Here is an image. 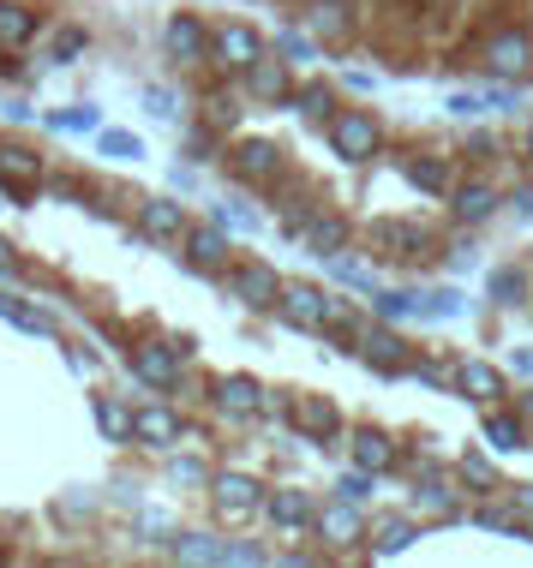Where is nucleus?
<instances>
[{
	"instance_id": "obj_1",
	"label": "nucleus",
	"mask_w": 533,
	"mask_h": 568,
	"mask_svg": "<svg viewBox=\"0 0 533 568\" xmlns=\"http://www.w3.org/2000/svg\"><path fill=\"white\" fill-rule=\"evenodd\" d=\"M462 473H444V467H420V490H414V503H420V515H432V527H450V520H462Z\"/></svg>"
},
{
	"instance_id": "obj_2",
	"label": "nucleus",
	"mask_w": 533,
	"mask_h": 568,
	"mask_svg": "<svg viewBox=\"0 0 533 568\" xmlns=\"http://www.w3.org/2000/svg\"><path fill=\"white\" fill-rule=\"evenodd\" d=\"M330 150H336L342 162H372L378 150H384V126L365 109H348V114L330 120Z\"/></svg>"
},
{
	"instance_id": "obj_3",
	"label": "nucleus",
	"mask_w": 533,
	"mask_h": 568,
	"mask_svg": "<svg viewBox=\"0 0 533 568\" xmlns=\"http://www.w3.org/2000/svg\"><path fill=\"white\" fill-rule=\"evenodd\" d=\"M210 503L228 527H240V520L264 515V485L247 479V473H210Z\"/></svg>"
},
{
	"instance_id": "obj_4",
	"label": "nucleus",
	"mask_w": 533,
	"mask_h": 568,
	"mask_svg": "<svg viewBox=\"0 0 533 568\" xmlns=\"http://www.w3.org/2000/svg\"><path fill=\"white\" fill-rule=\"evenodd\" d=\"M480 54H485V72H492V79H527L533 72V37L527 30H492Z\"/></svg>"
},
{
	"instance_id": "obj_5",
	"label": "nucleus",
	"mask_w": 533,
	"mask_h": 568,
	"mask_svg": "<svg viewBox=\"0 0 533 568\" xmlns=\"http://www.w3.org/2000/svg\"><path fill=\"white\" fill-rule=\"evenodd\" d=\"M330 300L324 287H312V282H282V300H276V312L288 317L294 329H330Z\"/></svg>"
},
{
	"instance_id": "obj_6",
	"label": "nucleus",
	"mask_w": 533,
	"mask_h": 568,
	"mask_svg": "<svg viewBox=\"0 0 533 568\" xmlns=\"http://www.w3.org/2000/svg\"><path fill=\"white\" fill-rule=\"evenodd\" d=\"M264 515H270V527L276 532H288V539H294V532H318V503L306 497V490H264Z\"/></svg>"
},
{
	"instance_id": "obj_7",
	"label": "nucleus",
	"mask_w": 533,
	"mask_h": 568,
	"mask_svg": "<svg viewBox=\"0 0 533 568\" xmlns=\"http://www.w3.org/2000/svg\"><path fill=\"white\" fill-rule=\"evenodd\" d=\"M354 353L372 365V372H384V377H402V372H408V335L384 329V317H378V329H360Z\"/></svg>"
},
{
	"instance_id": "obj_8",
	"label": "nucleus",
	"mask_w": 533,
	"mask_h": 568,
	"mask_svg": "<svg viewBox=\"0 0 533 568\" xmlns=\"http://www.w3.org/2000/svg\"><path fill=\"white\" fill-rule=\"evenodd\" d=\"M288 425H294L300 437L312 443H336L342 437V413L324 402V395H300V402H288Z\"/></svg>"
},
{
	"instance_id": "obj_9",
	"label": "nucleus",
	"mask_w": 533,
	"mask_h": 568,
	"mask_svg": "<svg viewBox=\"0 0 533 568\" xmlns=\"http://www.w3.org/2000/svg\"><path fill=\"white\" fill-rule=\"evenodd\" d=\"M228 287H234V300L252 305V312H276V300H282V275L270 264H240L228 275Z\"/></svg>"
},
{
	"instance_id": "obj_10",
	"label": "nucleus",
	"mask_w": 533,
	"mask_h": 568,
	"mask_svg": "<svg viewBox=\"0 0 533 568\" xmlns=\"http://www.w3.org/2000/svg\"><path fill=\"white\" fill-rule=\"evenodd\" d=\"M455 395H462V402L492 407L497 395H504V372H497V365H485V359H455Z\"/></svg>"
},
{
	"instance_id": "obj_11",
	"label": "nucleus",
	"mask_w": 533,
	"mask_h": 568,
	"mask_svg": "<svg viewBox=\"0 0 533 568\" xmlns=\"http://www.w3.org/2000/svg\"><path fill=\"white\" fill-rule=\"evenodd\" d=\"M132 377L150 383V389H174V383H180V347H169V342L139 347V353H132Z\"/></svg>"
},
{
	"instance_id": "obj_12",
	"label": "nucleus",
	"mask_w": 533,
	"mask_h": 568,
	"mask_svg": "<svg viewBox=\"0 0 533 568\" xmlns=\"http://www.w3.org/2000/svg\"><path fill=\"white\" fill-rule=\"evenodd\" d=\"M264 402H270V389H264L258 377H247V372H234V377L217 383V407L234 413V419H252V413H264Z\"/></svg>"
},
{
	"instance_id": "obj_13",
	"label": "nucleus",
	"mask_w": 533,
	"mask_h": 568,
	"mask_svg": "<svg viewBox=\"0 0 533 568\" xmlns=\"http://www.w3.org/2000/svg\"><path fill=\"white\" fill-rule=\"evenodd\" d=\"M497 204H504V197H497V186H485V180H467V186H455V192H450V210H455V222H462V227L492 222V216H497Z\"/></svg>"
},
{
	"instance_id": "obj_14",
	"label": "nucleus",
	"mask_w": 533,
	"mask_h": 568,
	"mask_svg": "<svg viewBox=\"0 0 533 568\" xmlns=\"http://www.w3.org/2000/svg\"><path fill=\"white\" fill-rule=\"evenodd\" d=\"M360 532H365V515H360V503L336 497V503H324V509H318V539H330V545H354Z\"/></svg>"
},
{
	"instance_id": "obj_15",
	"label": "nucleus",
	"mask_w": 533,
	"mask_h": 568,
	"mask_svg": "<svg viewBox=\"0 0 533 568\" xmlns=\"http://www.w3.org/2000/svg\"><path fill=\"white\" fill-rule=\"evenodd\" d=\"M348 455H354V467H365V473H378V479H384V473L395 467V443L378 432V425H360L354 437H348Z\"/></svg>"
},
{
	"instance_id": "obj_16",
	"label": "nucleus",
	"mask_w": 533,
	"mask_h": 568,
	"mask_svg": "<svg viewBox=\"0 0 533 568\" xmlns=\"http://www.w3.org/2000/svg\"><path fill=\"white\" fill-rule=\"evenodd\" d=\"M139 227H144V240H187V210L174 197H144Z\"/></svg>"
},
{
	"instance_id": "obj_17",
	"label": "nucleus",
	"mask_w": 533,
	"mask_h": 568,
	"mask_svg": "<svg viewBox=\"0 0 533 568\" xmlns=\"http://www.w3.org/2000/svg\"><path fill=\"white\" fill-rule=\"evenodd\" d=\"M288 67L294 60H270V54H258L252 67H247V97H258V102H282L288 97Z\"/></svg>"
},
{
	"instance_id": "obj_18",
	"label": "nucleus",
	"mask_w": 533,
	"mask_h": 568,
	"mask_svg": "<svg viewBox=\"0 0 533 568\" xmlns=\"http://www.w3.org/2000/svg\"><path fill=\"white\" fill-rule=\"evenodd\" d=\"M132 437L150 443V449H174V443H180V419H174L169 407H157V402H150V407L132 413Z\"/></svg>"
},
{
	"instance_id": "obj_19",
	"label": "nucleus",
	"mask_w": 533,
	"mask_h": 568,
	"mask_svg": "<svg viewBox=\"0 0 533 568\" xmlns=\"http://www.w3.org/2000/svg\"><path fill=\"white\" fill-rule=\"evenodd\" d=\"M217 54H222L234 72H247L252 60L264 54V37H258L252 24H222V30H217Z\"/></svg>"
},
{
	"instance_id": "obj_20",
	"label": "nucleus",
	"mask_w": 533,
	"mask_h": 568,
	"mask_svg": "<svg viewBox=\"0 0 533 568\" xmlns=\"http://www.w3.org/2000/svg\"><path fill=\"white\" fill-rule=\"evenodd\" d=\"M169 49H174V60H204L210 49H217V37H210L192 12H174L169 19Z\"/></svg>"
},
{
	"instance_id": "obj_21",
	"label": "nucleus",
	"mask_w": 533,
	"mask_h": 568,
	"mask_svg": "<svg viewBox=\"0 0 533 568\" xmlns=\"http://www.w3.org/2000/svg\"><path fill=\"white\" fill-rule=\"evenodd\" d=\"M420 539L414 515H378L372 520V557H395V550H408Z\"/></svg>"
},
{
	"instance_id": "obj_22",
	"label": "nucleus",
	"mask_w": 533,
	"mask_h": 568,
	"mask_svg": "<svg viewBox=\"0 0 533 568\" xmlns=\"http://www.w3.org/2000/svg\"><path fill=\"white\" fill-rule=\"evenodd\" d=\"M480 432H485V443H492L497 455H522L527 443H533L527 437V419H515V413H485Z\"/></svg>"
},
{
	"instance_id": "obj_23",
	"label": "nucleus",
	"mask_w": 533,
	"mask_h": 568,
	"mask_svg": "<svg viewBox=\"0 0 533 568\" xmlns=\"http://www.w3.org/2000/svg\"><path fill=\"white\" fill-rule=\"evenodd\" d=\"M372 240L378 245H390V252H402V257H414V252H432V234H425V227L420 222H378L372 227Z\"/></svg>"
},
{
	"instance_id": "obj_24",
	"label": "nucleus",
	"mask_w": 533,
	"mask_h": 568,
	"mask_svg": "<svg viewBox=\"0 0 533 568\" xmlns=\"http://www.w3.org/2000/svg\"><path fill=\"white\" fill-rule=\"evenodd\" d=\"M402 180H408L414 192H425V197H450V192H455L450 168H444V162H425V156H408V162H402Z\"/></svg>"
},
{
	"instance_id": "obj_25",
	"label": "nucleus",
	"mask_w": 533,
	"mask_h": 568,
	"mask_svg": "<svg viewBox=\"0 0 533 568\" xmlns=\"http://www.w3.org/2000/svg\"><path fill=\"white\" fill-rule=\"evenodd\" d=\"M169 550H174V562H234V545L210 539V532H180Z\"/></svg>"
},
{
	"instance_id": "obj_26",
	"label": "nucleus",
	"mask_w": 533,
	"mask_h": 568,
	"mask_svg": "<svg viewBox=\"0 0 533 568\" xmlns=\"http://www.w3.org/2000/svg\"><path fill=\"white\" fill-rule=\"evenodd\" d=\"M187 252H192L198 270H222V264H228V234H222V222H217V227H187Z\"/></svg>"
},
{
	"instance_id": "obj_27",
	"label": "nucleus",
	"mask_w": 533,
	"mask_h": 568,
	"mask_svg": "<svg viewBox=\"0 0 533 568\" xmlns=\"http://www.w3.org/2000/svg\"><path fill=\"white\" fill-rule=\"evenodd\" d=\"M276 162H282V150L264 144V138H252V144L234 150V174L240 180H270V174H276Z\"/></svg>"
},
{
	"instance_id": "obj_28",
	"label": "nucleus",
	"mask_w": 533,
	"mask_h": 568,
	"mask_svg": "<svg viewBox=\"0 0 533 568\" xmlns=\"http://www.w3.org/2000/svg\"><path fill=\"white\" fill-rule=\"evenodd\" d=\"M312 245V257H336L348 245V222L342 216H306V234H300Z\"/></svg>"
},
{
	"instance_id": "obj_29",
	"label": "nucleus",
	"mask_w": 533,
	"mask_h": 568,
	"mask_svg": "<svg viewBox=\"0 0 533 568\" xmlns=\"http://www.w3.org/2000/svg\"><path fill=\"white\" fill-rule=\"evenodd\" d=\"M467 520L485 527V532H504V539H533V527H527L522 515H510L504 503H480V509H467Z\"/></svg>"
},
{
	"instance_id": "obj_30",
	"label": "nucleus",
	"mask_w": 533,
	"mask_h": 568,
	"mask_svg": "<svg viewBox=\"0 0 533 568\" xmlns=\"http://www.w3.org/2000/svg\"><path fill=\"white\" fill-rule=\"evenodd\" d=\"M306 24H312V37H324V42H348V37H354V19H348L342 0H318Z\"/></svg>"
},
{
	"instance_id": "obj_31",
	"label": "nucleus",
	"mask_w": 533,
	"mask_h": 568,
	"mask_svg": "<svg viewBox=\"0 0 533 568\" xmlns=\"http://www.w3.org/2000/svg\"><path fill=\"white\" fill-rule=\"evenodd\" d=\"M30 37H37V19L24 7H12V0H0V49H24Z\"/></svg>"
},
{
	"instance_id": "obj_32",
	"label": "nucleus",
	"mask_w": 533,
	"mask_h": 568,
	"mask_svg": "<svg viewBox=\"0 0 533 568\" xmlns=\"http://www.w3.org/2000/svg\"><path fill=\"white\" fill-rule=\"evenodd\" d=\"M455 473L467 479V490H497V485H504V479H497V460L480 455V449H467L462 460H455Z\"/></svg>"
},
{
	"instance_id": "obj_33",
	"label": "nucleus",
	"mask_w": 533,
	"mask_h": 568,
	"mask_svg": "<svg viewBox=\"0 0 533 568\" xmlns=\"http://www.w3.org/2000/svg\"><path fill=\"white\" fill-rule=\"evenodd\" d=\"M372 312L384 324H402V317H420V294H395V287H378L372 294Z\"/></svg>"
},
{
	"instance_id": "obj_34",
	"label": "nucleus",
	"mask_w": 533,
	"mask_h": 568,
	"mask_svg": "<svg viewBox=\"0 0 533 568\" xmlns=\"http://www.w3.org/2000/svg\"><path fill=\"white\" fill-rule=\"evenodd\" d=\"M324 264H330V275H336V282H348V287H360V294H378L372 270H365L360 257H348V252H336V257H324Z\"/></svg>"
},
{
	"instance_id": "obj_35",
	"label": "nucleus",
	"mask_w": 533,
	"mask_h": 568,
	"mask_svg": "<svg viewBox=\"0 0 533 568\" xmlns=\"http://www.w3.org/2000/svg\"><path fill=\"white\" fill-rule=\"evenodd\" d=\"M0 317H7L12 329H30V335H54V324L42 312H30V305H19V300H7L0 294Z\"/></svg>"
},
{
	"instance_id": "obj_36",
	"label": "nucleus",
	"mask_w": 533,
	"mask_h": 568,
	"mask_svg": "<svg viewBox=\"0 0 533 568\" xmlns=\"http://www.w3.org/2000/svg\"><path fill=\"white\" fill-rule=\"evenodd\" d=\"M420 317H467V300L455 287H438V294H420Z\"/></svg>"
},
{
	"instance_id": "obj_37",
	"label": "nucleus",
	"mask_w": 533,
	"mask_h": 568,
	"mask_svg": "<svg viewBox=\"0 0 533 568\" xmlns=\"http://www.w3.org/2000/svg\"><path fill=\"white\" fill-rule=\"evenodd\" d=\"M97 425H102V437H114V443L132 437V413L120 402H97Z\"/></svg>"
},
{
	"instance_id": "obj_38",
	"label": "nucleus",
	"mask_w": 533,
	"mask_h": 568,
	"mask_svg": "<svg viewBox=\"0 0 533 568\" xmlns=\"http://www.w3.org/2000/svg\"><path fill=\"white\" fill-rule=\"evenodd\" d=\"M97 150H102V156H114V162H139L144 156V144L132 132H97Z\"/></svg>"
},
{
	"instance_id": "obj_39",
	"label": "nucleus",
	"mask_w": 533,
	"mask_h": 568,
	"mask_svg": "<svg viewBox=\"0 0 533 568\" xmlns=\"http://www.w3.org/2000/svg\"><path fill=\"white\" fill-rule=\"evenodd\" d=\"M408 377L425 383V389H455V365H438V359H420V365H408Z\"/></svg>"
},
{
	"instance_id": "obj_40",
	"label": "nucleus",
	"mask_w": 533,
	"mask_h": 568,
	"mask_svg": "<svg viewBox=\"0 0 533 568\" xmlns=\"http://www.w3.org/2000/svg\"><path fill=\"white\" fill-rule=\"evenodd\" d=\"M522 294H527L522 270H497V275H492V300H497V305H522Z\"/></svg>"
},
{
	"instance_id": "obj_41",
	"label": "nucleus",
	"mask_w": 533,
	"mask_h": 568,
	"mask_svg": "<svg viewBox=\"0 0 533 568\" xmlns=\"http://www.w3.org/2000/svg\"><path fill=\"white\" fill-rule=\"evenodd\" d=\"M169 479L174 485H210V467H204V460H192V455H174L169 460Z\"/></svg>"
},
{
	"instance_id": "obj_42",
	"label": "nucleus",
	"mask_w": 533,
	"mask_h": 568,
	"mask_svg": "<svg viewBox=\"0 0 533 568\" xmlns=\"http://www.w3.org/2000/svg\"><path fill=\"white\" fill-rule=\"evenodd\" d=\"M294 102H300V114H306V120H324V114H330V102H336V97H330V84H306Z\"/></svg>"
},
{
	"instance_id": "obj_43",
	"label": "nucleus",
	"mask_w": 533,
	"mask_h": 568,
	"mask_svg": "<svg viewBox=\"0 0 533 568\" xmlns=\"http://www.w3.org/2000/svg\"><path fill=\"white\" fill-rule=\"evenodd\" d=\"M372 479H378V473H365V467L342 473V479H336V497H348V503H365V497H372Z\"/></svg>"
},
{
	"instance_id": "obj_44",
	"label": "nucleus",
	"mask_w": 533,
	"mask_h": 568,
	"mask_svg": "<svg viewBox=\"0 0 533 568\" xmlns=\"http://www.w3.org/2000/svg\"><path fill=\"white\" fill-rule=\"evenodd\" d=\"M0 174L7 180H37V156H24V150H0Z\"/></svg>"
},
{
	"instance_id": "obj_45",
	"label": "nucleus",
	"mask_w": 533,
	"mask_h": 568,
	"mask_svg": "<svg viewBox=\"0 0 533 568\" xmlns=\"http://www.w3.org/2000/svg\"><path fill=\"white\" fill-rule=\"evenodd\" d=\"M217 222L222 227H240V234H258V216L247 204H217Z\"/></svg>"
},
{
	"instance_id": "obj_46",
	"label": "nucleus",
	"mask_w": 533,
	"mask_h": 568,
	"mask_svg": "<svg viewBox=\"0 0 533 568\" xmlns=\"http://www.w3.org/2000/svg\"><path fill=\"white\" fill-rule=\"evenodd\" d=\"M54 126L60 132H102V120H97V109H72V114H54Z\"/></svg>"
},
{
	"instance_id": "obj_47",
	"label": "nucleus",
	"mask_w": 533,
	"mask_h": 568,
	"mask_svg": "<svg viewBox=\"0 0 533 568\" xmlns=\"http://www.w3.org/2000/svg\"><path fill=\"white\" fill-rule=\"evenodd\" d=\"M444 109H450V114H462V120H474V114L485 109V97H480V90H455Z\"/></svg>"
},
{
	"instance_id": "obj_48",
	"label": "nucleus",
	"mask_w": 533,
	"mask_h": 568,
	"mask_svg": "<svg viewBox=\"0 0 533 568\" xmlns=\"http://www.w3.org/2000/svg\"><path fill=\"white\" fill-rule=\"evenodd\" d=\"M276 49H282L288 60H312V54H318V49H312V37H300V30H282Z\"/></svg>"
},
{
	"instance_id": "obj_49",
	"label": "nucleus",
	"mask_w": 533,
	"mask_h": 568,
	"mask_svg": "<svg viewBox=\"0 0 533 568\" xmlns=\"http://www.w3.org/2000/svg\"><path fill=\"white\" fill-rule=\"evenodd\" d=\"M84 54V30H60L54 37V60H79Z\"/></svg>"
},
{
	"instance_id": "obj_50",
	"label": "nucleus",
	"mask_w": 533,
	"mask_h": 568,
	"mask_svg": "<svg viewBox=\"0 0 533 568\" xmlns=\"http://www.w3.org/2000/svg\"><path fill=\"white\" fill-rule=\"evenodd\" d=\"M480 97H485V109H497V114H510V109H515V90H510V84H485Z\"/></svg>"
},
{
	"instance_id": "obj_51",
	"label": "nucleus",
	"mask_w": 533,
	"mask_h": 568,
	"mask_svg": "<svg viewBox=\"0 0 533 568\" xmlns=\"http://www.w3.org/2000/svg\"><path fill=\"white\" fill-rule=\"evenodd\" d=\"M510 204H515V216H522V222H533V186H527V180L510 192Z\"/></svg>"
},
{
	"instance_id": "obj_52",
	"label": "nucleus",
	"mask_w": 533,
	"mask_h": 568,
	"mask_svg": "<svg viewBox=\"0 0 533 568\" xmlns=\"http://www.w3.org/2000/svg\"><path fill=\"white\" fill-rule=\"evenodd\" d=\"M510 497H515V509L533 515V485H510Z\"/></svg>"
},
{
	"instance_id": "obj_53",
	"label": "nucleus",
	"mask_w": 533,
	"mask_h": 568,
	"mask_svg": "<svg viewBox=\"0 0 533 568\" xmlns=\"http://www.w3.org/2000/svg\"><path fill=\"white\" fill-rule=\"evenodd\" d=\"M144 97H150V109H157V114H174V97H169V90H144Z\"/></svg>"
},
{
	"instance_id": "obj_54",
	"label": "nucleus",
	"mask_w": 533,
	"mask_h": 568,
	"mask_svg": "<svg viewBox=\"0 0 533 568\" xmlns=\"http://www.w3.org/2000/svg\"><path fill=\"white\" fill-rule=\"evenodd\" d=\"M12 270H19V257H12V245L0 240V275H12Z\"/></svg>"
},
{
	"instance_id": "obj_55",
	"label": "nucleus",
	"mask_w": 533,
	"mask_h": 568,
	"mask_svg": "<svg viewBox=\"0 0 533 568\" xmlns=\"http://www.w3.org/2000/svg\"><path fill=\"white\" fill-rule=\"evenodd\" d=\"M522 150H527V156H533V120H527V138H522Z\"/></svg>"
}]
</instances>
